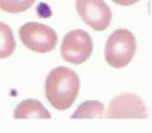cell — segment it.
Instances as JSON below:
<instances>
[{
  "instance_id": "obj_1",
  "label": "cell",
  "mask_w": 152,
  "mask_h": 133,
  "mask_svg": "<svg viewBox=\"0 0 152 133\" xmlns=\"http://www.w3.org/2000/svg\"><path fill=\"white\" fill-rule=\"evenodd\" d=\"M81 80L79 75L70 68H59L51 69L46 77V98L55 109H68L79 95Z\"/></svg>"
},
{
  "instance_id": "obj_2",
  "label": "cell",
  "mask_w": 152,
  "mask_h": 133,
  "mask_svg": "<svg viewBox=\"0 0 152 133\" xmlns=\"http://www.w3.org/2000/svg\"><path fill=\"white\" fill-rule=\"evenodd\" d=\"M136 53V37L128 29H115L106 40L104 59L112 68H125Z\"/></svg>"
},
{
  "instance_id": "obj_3",
  "label": "cell",
  "mask_w": 152,
  "mask_h": 133,
  "mask_svg": "<svg viewBox=\"0 0 152 133\" xmlns=\"http://www.w3.org/2000/svg\"><path fill=\"white\" fill-rule=\"evenodd\" d=\"M18 35L24 46L35 53H50L57 46V33L40 22H26Z\"/></svg>"
},
{
  "instance_id": "obj_4",
  "label": "cell",
  "mask_w": 152,
  "mask_h": 133,
  "mask_svg": "<svg viewBox=\"0 0 152 133\" xmlns=\"http://www.w3.org/2000/svg\"><path fill=\"white\" fill-rule=\"evenodd\" d=\"M94 51L92 37L83 29H73L68 35H64L61 44V57L70 64H83L90 59Z\"/></svg>"
},
{
  "instance_id": "obj_5",
  "label": "cell",
  "mask_w": 152,
  "mask_h": 133,
  "mask_svg": "<svg viewBox=\"0 0 152 133\" xmlns=\"http://www.w3.org/2000/svg\"><path fill=\"white\" fill-rule=\"evenodd\" d=\"M75 9L84 24L95 31H104L112 22V11L104 0H75Z\"/></svg>"
},
{
  "instance_id": "obj_6",
  "label": "cell",
  "mask_w": 152,
  "mask_h": 133,
  "mask_svg": "<svg viewBox=\"0 0 152 133\" xmlns=\"http://www.w3.org/2000/svg\"><path fill=\"white\" fill-rule=\"evenodd\" d=\"M148 111L141 97L136 93H121L108 104V119H147Z\"/></svg>"
},
{
  "instance_id": "obj_7",
  "label": "cell",
  "mask_w": 152,
  "mask_h": 133,
  "mask_svg": "<svg viewBox=\"0 0 152 133\" xmlns=\"http://www.w3.org/2000/svg\"><path fill=\"white\" fill-rule=\"evenodd\" d=\"M15 119H50V111L35 98L22 100L15 108Z\"/></svg>"
},
{
  "instance_id": "obj_8",
  "label": "cell",
  "mask_w": 152,
  "mask_h": 133,
  "mask_svg": "<svg viewBox=\"0 0 152 133\" xmlns=\"http://www.w3.org/2000/svg\"><path fill=\"white\" fill-rule=\"evenodd\" d=\"M104 115V106L99 100H86L72 115V119H101Z\"/></svg>"
},
{
  "instance_id": "obj_9",
  "label": "cell",
  "mask_w": 152,
  "mask_h": 133,
  "mask_svg": "<svg viewBox=\"0 0 152 133\" xmlns=\"http://www.w3.org/2000/svg\"><path fill=\"white\" fill-rule=\"evenodd\" d=\"M17 48V42L13 37V31L7 24L0 22V59H7Z\"/></svg>"
},
{
  "instance_id": "obj_10",
  "label": "cell",
  "mask_w": 152,
  "mask_h": 133,
  "mask_svg": "<svg viewBox=\"0 0 152 133\" xmlns=\"http://www.w3.org/2000/svg\"><path fill=\"white\" fill-rule=\"evenodd\" d=\"M35 4V0H0V9L6 13H22Z\"/></svg>"
},
{
  "instance_id": "obj_11",
  "label": "cell",
  "mask_w": 152,
  "mask_h": 133,
  "mask_svg": "<svg viewBox=\"0 0 152 133\" xmlns=\"http://www.w3.org/2000/svg\"><path fill=\"white\" fill-rule=\"evenodd\" d=\"M114 4H117V6H132V4H136L137 0H112Z\"/></svg>"
},
{
  "instance_id": "obj_12",
  "label": "cell",
  "mask_w": 152,
  "mask_h": 133,
  "mask_svg": "<svg viewBox=\"0 0 152 133\" xmlns=\"http://www.w3.org/2000/svg\"><path fill=\"white\" fill-rule=\"evenodd\" d=\"M39 7H40V13L42 15H51V11H46V4H40Z\"/></svg>"
}]
</instances>
